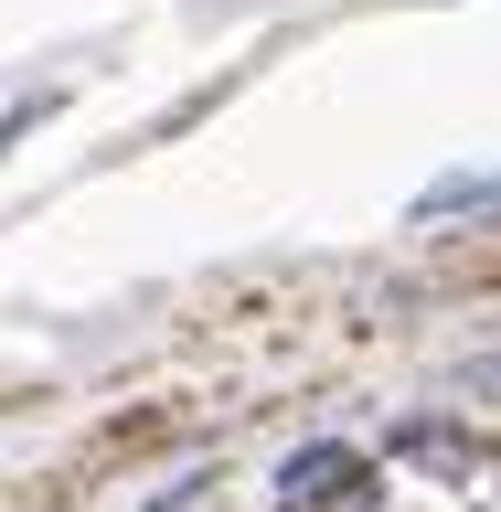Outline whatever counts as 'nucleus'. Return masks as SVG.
I'll return each instance as SVG.
<instances>
[{"mask_svg":"<svg viewBox=\"0 0 501 512\" xmlns=\"http://www.w3.org/2000/svg\"><path fill=\"white\" fill-rule=\"evenodd\" d=\"M352 491H374V459L352 438H310V448L278 459V512H331V502H352Z\"/></svg>","mask_w":501,"mask_h":512,"instance_id":"f257e3e1","label":"nucleus"}]
</instances>
